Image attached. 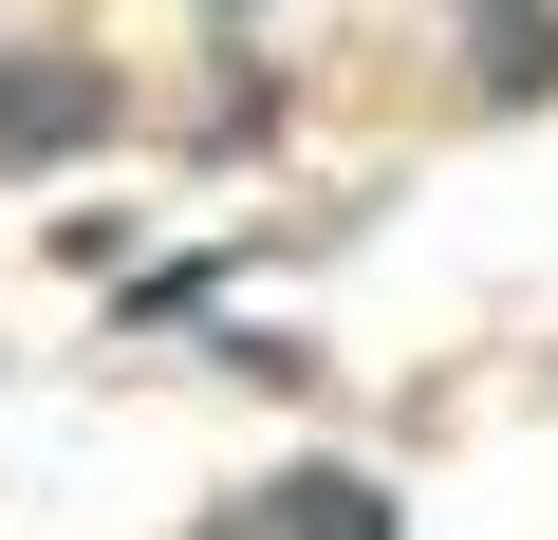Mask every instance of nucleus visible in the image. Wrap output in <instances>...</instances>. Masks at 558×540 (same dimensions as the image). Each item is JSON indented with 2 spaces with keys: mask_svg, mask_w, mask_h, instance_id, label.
I'll return each instance as SVG.
<instances>
[{
  "mask_svg": "<svg viewBox=\"0 0 558 540\" xmlns=\"http://www.w3.org/2000/svg\"><path fill=\"white\" fill-rule=\"evenodd\" d=\"M465 20H484V94H539L558 75V20H539V0H465Z\"/></svg>",
  "mask_w": 558,
  "mask_h": 540,
  "instance_id": "obj_1",
  "label": "nucleus"
}]
</instances>
